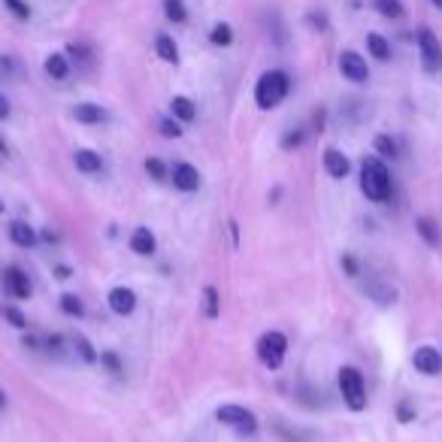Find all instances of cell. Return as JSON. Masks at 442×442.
Masks as SVG:
<instances>
[{"label": "cell", "mask_w": 442, "mask_h": 442, "mask_svg": "<svg viewBox=\"0 0 442 442\" xmlns=\"http://www.w3.org/2000/svg\"><path fill=\"white\" fill-rule=\"evenodd\" d=\"M391 173L379 155H364L361 161V194L372 203H385L391 197Z\"/></svg>", "instance_id": "6da1fadb"}, {"label": "cell", "mask_w": 442, "mask_h": 442, "mask_svg": "<svg viewBox=\"0 0 442 442\" xmlns=\"http://www.w3.org/2000/svg\"><path fill=\"white\" fill-rule=\"evenodd\" d=\"M291 91V76L285 70H266L255 82V103L257 109H276Z\"/></svg>", "instance_id": "7a4b0ae2"}, {"label": "cell", "mask_w": 442, "mask_h": 442, "mask_svg": "<svg viewBox=\"0 0 442 442\" xmlns=\"http://www.w3.org/2000/svg\"><path fill=\"white\" fill-rule=\"evenodd\" d=\"M339 394L352 412H364L367 409V382H364V372L357 367H339Z\"/></svg>", "instance_id": "3957f363"}, {"label": "cell", "mask_w": 442, "mask_h": 442, "mask_svg": "<svg viewBox=\"0 0 442 442\" xmlns=\"http://www.w3.org/2000/svg\"><path fill=\"white\" fill-rule=\"evenodd\" d=\"M255 352H257V361H261L266 370H279L288 355V337L282 330H266V333H261V339H257Z\"/></svg>", "instance_id": "277c9868"}, {"label": "cell", "mask_w": 442, "mask_h": 442, "mask_svg": "<svg viewBox=\"0 0 442 442\" xmlns=\"http://www.w3.org/2000/svg\"><path fill=\"white\" fill-rule=\"evenodd\" d=\"M215 421L224 424V428H231L236 433H242V436H251V433H257V418L251 409L246 406H236V403H224V406L215 409Z\"/></svg>", "instance_id": "5b68a950"}, {"label": "cell", "mask_w": 442, "mask_h": 442, "mask_svg": "<svg viewBox=\"0 0 442 442\" xmlns=\"http://www.w3.org/2000/svg\"><path fill=\"white\" fill-rule=\"evenodd\" d=\"M418 52H421V64L428 73H436L442 67V45H439V36L430 28L418 30Z\"/></svg>", "instance_id": "8992f818"}, {"label": "cell", "mask_w": 442, "mask_h": 442, "mask_svg": "<svg viewBox=\"0 0 442 442\" xmlns=\"http://www.w3.org/2000/svg\"><path fill=\"white\" fill-rule=\"evenodd\" d=\"M0 282H3V291L12 297V300H30V279H28V273L21 270V266H15L10 264L3 273H0Z\"/></svg>", "instance_id": "52a82bcc"}, {"label": "cell", "mask_w": 442, "mask_h": 442, "mask_svg": "<svg viewBox=\"0 0 442 442\" xmlns=\"http://www.w3.org/2000/svg\"><path fill=\"white\" fill-rule=\"evenodd\" d=\"M339 73L346 76L348 82H355V85H364V82H370L367 58L357 55V52H342V55H339Z\"/></svg>", "instance_id": "ba28073f"}, {"label": "cell", "mask_w": 442, "mask_h": 442, "mask_svg": "<svg viewBox=\"0 0 442 442\" xmlns=\"http://www.w3.org/2000/svg\"><path fill=\"white\" fill-rule=\"evenodd\" d=\"M412 367L421 376H439L442 372V352L436 346H418L412 352Z\"/></svg>", "instance_id": "9c48e42d"}, {"label": "cell", "mask_w": 442, "mask_h": 442, "mask_svg": "<svg viewBox=\"0 0 442 442\" xmlns=\"http://www.w3.org/2000/svg\"><path fill=\"white\" fill-rule=\"evenodd\" d=\"M106 306H109V312H116V315H121V318L134 315L136 291H134V288H127V285H116L109 294H106Z\"/></svg>", "instance_id": "30bf717a"}, {"label": "cell", "mask_w": 442, "mask_h": 442, "mask_svg": "<svg viewBox=\"0 0 442 442\" xmlns=\"http://www.w3.org/2000/svg\"><path fill=\"white\" fill-rule=\"evenodd\" d=\"M170 179H173V188H179V191H185V194H191V191L200 188V170H197L194 164H188V161L173 164Z\"/></svg>", "instance_id": "8fae6325"}, {"label": "cell", "mask_w": 442, "mask_h": 442, "mask_svg": "<svg viewBox=\"0 0 442 442\" xmlns=\"http://www.w3.org/2000/svg\"><path fill=\"white\" fill-rule=\"evenodd\" d=\"M322 164H324V173L330 179H346L348 173H352V161H348V155H342L339 149L327 146L322 151Z\"/></svg>", "instance_id": "7c38bea8"}, {"label": "cell", "mask_w": 442, "mask_h": 442, "mask_svg": "<svg viewBox=\"0 0 442 442\" xmlns=\"http://www.w3.org/2000/svg\"><path fill=\"white\" fill-rule=\"evenodd\" d=\"M131 251H134V255H140V257H151V255L158 251V240H155V233H151L146 224L134 227V233H131Z\"/></svg>", "instance_id": "4fadbf2b"}, {"label": "cell", "mask_w": 442, "mask_h": 442, "mask_svg": "<svg viewBox=\"0 0 442 442\" xmlns=\"http://www.w3.org/2000/svg\"><path fill=\"white\" fill-rule=\"evenodd\" d=\"M6 233H10V240H12L19 249H34L36 240H40V233H36L34 227L28 224V221H10Z\"/></svg>", "instance_id": "5bb4252c"}, {"label": "cell", "mask_w": 442, "mask_h": 442, "mask_svg": "<svg viewBox=\"0 0 442 442\" xmlns=\"http://www.w3.org/2000/svg\"><path fill=\"white\" fill-rule=\"evenodd\" d=\"M73 164L79 173H85V176H94V173L103 170V158L97 155L94 149H76L73 151Z\"/></svg>", "instance_id": "9a60e30c"}, {"label": "cell", "mask_w": 442, "mask_h": 442, "mask_svg": "<svg viewBox=\"0 0 442 442\" xmlns=\"http://www.w3.org/2000/svg\"><path fill=\"white\" fill-rule=\"evenodd\" d=\"M170 109H173V118L182 121V125H191V121L197 118V106H194L191 97H185V94H176V97H173Z\"/></svg>", "instance_id": "2e32d148"}, {"label": "cell", "mask_w": 442, "mask_h": 442, "mask_svg": "<svg viewBox=\"0 0 442 442\" xmlns=\"http://www.w3.org/2000/svg\"><path fill=\"white\" fill-rule=\"evenodd\" d=\"M415 231H418V236H421V240L428 242L430 249H436L439 242H442L439 224H436V221H433L430 215H421V218H415Z\"/></svg>", "instance_id": "e0dca14e"}, {"label": "cell", "mask_w": 442, "mask_h": 442, "mask_svg": "<svg viewBox=\"0 0 442 442\" xmlns=\"http://www.w3.org/2000/svg\"><path fill=\"white\" fill-rule=\"evenodd\" d=\"M73 118L79 121V125H101V121L106 118V112L97 103H76L73 106Z\"/></svg>", "instance_id": "ac0fdd59"}, {"label": "cell", "mask_w": 442, "mask_h": 442, "mask_svg": "<svg viewBox=\"0 0 442 442\" xmlns=\"http://www.w3.org/2000/svg\"><path fill=\"white\" fill-rule=\"evenodd\" d=\"M45 73L52 76V79H67V76H70V58L67 55H61V52H52L49 58H45Z\"/></svg>", "instance_id": "d6986e66"}, {"label": "cell", "mask_w": 442, "mask_h": 442, "mask_svg": "<svg viewBox=\"0 0 442 442\" xmlns=\"http://www.w3.org/2000/svg\"><path fill=\"white\" fill-rule=\"evenodd\" d=\"M155 52H158V58H161V61H167V64H179V45L173 43V36L158 34V40H155Z\"/></svg>", "instance_id": "ffe728a7"}, {"label": "cell", "mask_w": 442, "mask_h": 442, "mask_svg": "<svg viewBox=\"0 0 442 442\" xmlns=\"http://www.w3.org/2000/svg\"><path fill=\"white\" fill-rule=\"evenodd\" d=\"M203 315L209 318V322H215L221 315V294L215 285H207L203 288Z\"/></svg>", "instance_id": "44dd1931"}, {"label": "cell", "mask_w": 442, "mask_h": 442, "mask_svg": "<svg viewBox=\"0 0 442 442\" xmlns=\"http://www.w3.org/2000/svg\"><path fill=\"white\" fill-rule=\"evenodd\" d=\"M367 52L376 61H388V58H391V43H388L382 34H376V30H372V34H367Z\"/></svg>", "instance_id": "7402d4cb"}, {"label": "cell", "mask_w": 442, "mask_h": 442, "mask_svg": "<svg viewBox=\"0 0 442 442\" xmlns=\"http://www.w3.org/2000/svg\"><path fill=\"white\" fill-rule=\"evenodd\" d=\"M367 294H370L376 303H382V306H391V303H397V291H394L391 285H382V282H370Z\"/></svg>", "instance_id": "603a6c76"}, {"label": "cell", "mask_w": 442, "mask_h": 442, "mask_svg": "<svg viewBox=\"0 0 442 442\" xmlns=\"http://www.w3.org/2000/svg\"><path fill=\"white\" fill-rule=\"evenodd\" d=\"M73 346H76V352H79V357H82L85 364H101V352L91 346L88 337H82V333H73Z\"/></svg>", "instance_id": "cb8c5ba5"}, {"label": "cell", "mask_w": 442, "mask_h": 442, "mask_svg": "<svg viewBox=\"0 0 442 442\" xmlns=\"http://www.w3.org/2000/svg\"><path fill=\"white\" fill-rule=\"evenodd\" d=\"M61 312L70 318H82L85 315V303H82L79 294H61Z\"/></svg>", "instance_id": "d4e9b609"}, {"label": "cell", "mask_w": 442, "mask_h": 442, "mask_svg": "<svg viewBox=\"0 0 442 442\" xmlns=\"http://www.w3.org/2000/svg\"><path fill=\"white\" fill-rule=\"evenodd\" d=\"M372 149H376L379 158H397V140H391L388 134H376V140H372Z\"/></svg>", "instance_id": "484cf974"}, {"label": "cell", "mask_w": 442, "mask_h": 442, "mask_svg": "<svg viewBox=\"0 0 442 442\" xmlns=\"http://www.w3.org/2000/svg\"><path fill=\"white\" fill-rule=\"evenodd\" d=\"M209 43H212V45H221V49H224V45H231V43H233V28L224 25V21H218V25L209 30Z\"/></svg>", "instance_id": "4316f807"}, {"label": "cell", "mask_w": 442, "mask_h": 442, "mask_svg": "<svg viewBox=\"0 0 442 442\" xmlns=\"http://www.w3.org/2000/svg\"><path fill=\"white\" fill-rule=\"evenodd\" d=\"M146 173H149V179H155V182L170 179V167H167L161 158H146Z\"/></svg>", "instance_id": "83f0119b"}, {"label": "cell", "mask_w": 442, "mask_h": 442, "mask_svg": "<svg viewBox=\"0 0 442 442\" xmlns=\"http://www.w3.org/2000/svg\"><path fill=\"white\" fill-rule=\"evenodd\" d=\"M158 131H161V136H167V140H179L182 134V121L176 118H170V116H164V118H158Z\"/></svg>", "instance_id": "f1b7e54d"}, {"label": "cell", "mask_w": 442, "mask_h": 442, "mask_svg": "<svg viewBox=\"0 0 442 442\" xmlns=\"http://www.w3.org/2000/svg\"><path fill=\"white\" fill-rule=\"evenodd\" d=\"M376 10L385 15V19H403V15H406V10H403V3L400 0H376Z\"/></svg>", "instance_id": "f546056e"}, {"label": "cell", "mask_w": 442, "mask_h": 442, "mask_svg": "<svg viewBox=\"0 0 442 442\" xmlns=\"http://www.w3.org/2000/svg\"><path fill=\"white\" fill-rule=\"evenodd\" d=\"M164 15L170 21H176V25H182V21L188 19V10H185L182 0H164Z\"/></svg>", "instance_id": "4dcf8cb0"}, {"label": "cell", "mask_w": 442, "mask_h": 442, "mask_svg": "<svg viewBox=\"0 0 442 442\" xmlns=\"http://www.w3.org/2000/svg\"><path fill=\"white\" fill-rule=\"evenodd\" d=\"M0 315L10 322L15 330H28V318H25V312L21 309H15V306H0Z\"/></svg>", "instance_id": "1f68e13d"}, {"label": "cell", "mask_w": 442, "mask_h": 442, "mask_svg": "<svg viewBox=\"0 0 442 442\" xmlns=\"http://www.w3.org/2000/svg\"><path fill=\"white\" fill-rule=\"evenodd\" d=\"M101 364L112 372V376H121V372H125V364H121V357H118L116 352H109V348H106V352H101Z\"/></svg>", "instance_id": "d6a6232c"}, {"label": "cell", "mask_w": 442, "mask_h": 442, "mask_svg": "<svg viewBox=\"0 0 442 442\" xmlns=\"http://www.w3.org/2000/svg\"><path fill=\"white\" fill-rule=\"evenodd\" d=\"M3 6H6V10H10L19 21H28V19H30V6L25 3V0H3Z\"/></svg>", "instance_id": "836d02e7"}, {"label": "cell", "mask_w": 442, "mask_h": 442, "mask_svg": "<svg viewBox=\"0 0 442 442\" xmlns=\"http://www.w3.org/2000/svg\"><path fill=\"white\" fill-rule=\"evenodd\" d=\"M415 406H412V400H400L397 403V421L400 424H412L415 421Z\"/></svg>", "instance_id": "e575fe53"}, {"label": "cell", "mask_w": 442, "mask_h": 442, "mask_svg": "<svg viewBox=\"0 0 442 442\" xmlns=\"http://www.w3.org/2000/svg\"><path fill=\"white\" fill-rule=\"evenodd\" d=\"M303 140H306V134H303L300 127H297V131H291V134H285V136H282V149H285V151L300 149V146H303Z\"/></svg>", "instance_id": "d590c367"}, {"label": "cell", "mask_w": 442, "mask_h": 442, "mask_svg": "<svg viewBox=\"0 0 442 442\" xmlns=\"http://www.w3.org/2000/svg\"><path fill=\"white\" fill-rule=\"evenodd\" d=\"M67 58H76V61H91V49L85 43H70L67 45Z\"/></svg>", "instance_id": "8d00e7d4"}, {"label": "cell", "mask_w": 442, "mask_h": 442, "mask_svg": "<svg viewBox=\"0 0 442 442\" xmlns=\"http://www.w3.org/2000/svg\"><path fill=\"white\" fill-rule=\"evenodd\" d=\"M339 264H342V270H346V276H348V279H357V276H361V270H357L355 255H348V251H346V255L339 257Z\"/></svg>", "instance_id": "74e56055"}, {"label": "cell", "mask_w": 442, "mask_h": 442, "mask_svg": "<svg viewBox=\"0 0 442 442\" xmlns=\"http://www.w3.org/2000/svg\"><path fill=\"white\" fill-rule=\"evenodd\" d=\"M43 346L49 348V352H55V355H58V352H61V346H64V337H58V333H52V337H45V339H43Z\"/></svg>", "instance_id": "f35d334b"}, {"label": "cell", "mask_w": 442, "mask_h": 442, "mask_svg": "<svg viewBox=\"0 0 442 442\" xmlns=\"http://www.w3.org/2000/svg\"><path fill=\"white\" fill-rule=\"evenodd\" d=\"M73 276V266H67V264H58L55 266V279H61V282H67Z\"/></svg>", "instance_id": "ab89813d"}, {"label": "cell", "mask_w": 442, "mask_h": 442, "mask_svg": "<svg viewBox=\"0 0 442 442\" xmlns=\"http://www.w3.org/2000/svg\"><path fill=\"white\" fill-rule=\"evenodd\" d=\"M0 118H10V101L0 94Z\"/></svg>", "instance_id": "60d3db41"}, {"label": "cell", "mask_w": 442, "mask_h": 442, "mask_svg": "<svg viewBox=\"0 0 442 442\" xmlns=\"http://www.w3.org/2000/svg\"><path fill=\"white\" fill-rule=\"evenodd\" d=\"M231 236H233V246H240V227H236V221H231Z\"/></svg>", "instance_id": "b9f144b4"}, {"label": "cell", "mask_w": 442, "mask_h": 442, "mask_svg": "<svg viewBox=\"0 0 442 442\" xmlns=\"http://www.w3.org/2000/svg\"><path fill=\"white\" fill-rule=\"evenodd\" d=\"M6 151H10V149H6V143H3V136H0V155H6Z\"/></svg>", "instance_id": "7bdbcfd3"}, {"label": "cell", "mask_w": 442, "mask_h": 442, "mask_svg": "<svg viewBox=\"0 0 442 442\" xmlns=\"http://www.w3.org/2000/svg\"><path fill=\"white\" fill-rule=\"evenodd\" d=\"M6 406V394H3V388H0V409Z\"/></svg>", "instance_id": "ee69618b"}, {"label": "cell", "mask_w": 442, "mask_h": 442, "mask_svg": "<svg viewBox=\"0 0 442 442\" xmlns=\"http://www.w3.org/2000/svg\"><path fill=\"white\" fill-rule=\"evenodd\" d=\"M430 3H433V6H436V10H442V0H430Z\"/></svg>", "instance_id": "f6af8a7d"}, {"label": "cell", "mask_w": 442, "mask_h": 442, "mask_svg": "<svg viewBox=\"0 0 442 442\" xmlns=\"http://www.w3.org/2000/svg\"><path fill=\"white\" fill-rule=\"evenodd\" d=\"M3 212H6V203H3V200H0V215H3Z\"/></svg>", "instance_id": "bcb514c9"}]
</instances>
